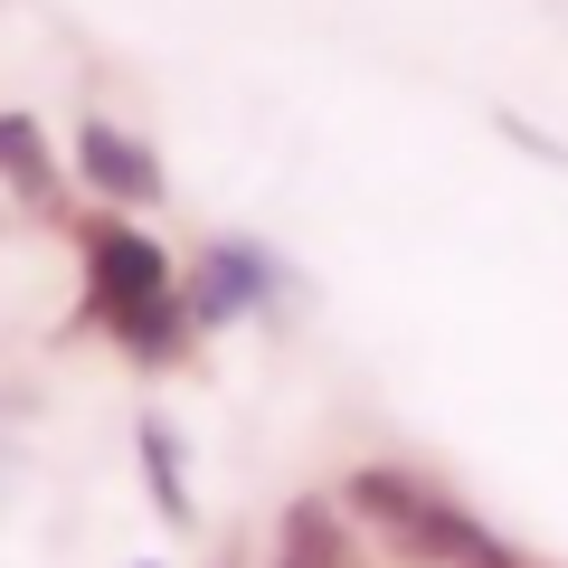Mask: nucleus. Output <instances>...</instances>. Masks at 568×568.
Instances as JSON below:
<instances>
[{
    "mask_svg": "<svg viewBox=\"0 0 568 568\" xmlns=\"http://www.w3.org/2000/svg\"><path fill=\"white\" fill-rule=\"evenodd\" d=\"M85 294H95V313L133 351L171 342V265H162V246H142L133 227H85Z\"/></svg>",
    "mask_w": 568,
    "mask_h": 568,
    "instance_id": "obj_1",
    "label": "nucleus"
},
{
    "mask_svg": "<svg viewBox=\"0 0 568 568\" xmlns=\"http://www.w3.org/2000/svg\"><path fill=\"white\" fill-rule=\"evenodd\" d=\"M351 503H361L379 530H398V549H407V559H474V568H503L484 530H474L465 511H446L436 493L417 484V474H388V465H369V474H351Z\"/></svg>",
    "mask_w": 568,
    "mask_h": 568,
    "instance_id": "obj_2",
    "label": "nucleus"
},
{
    "mask_svg": "<svg viewBox=\"0 0 568 568\" xmlns=\"http://www.w3.org/2000/svg\"><path fill=\"white\" fill-rule=\"evenodd\" d=\"M77 171L104 190V200H162V171H152V152H142L133 133H114V123H77Z\"/></svg>",
    "mask_w": 568,
    "mask_h": 568,
    "instance_id": "obj_3",
    "label": "nucleus"
},
{
    "mask_svg": "<svg viewBox=\"0 0 568 568\" xmlns=\"http://www.w3.org/2000/svg\"><path fill=\"white\" fill-rule=\"evenodd\" d=\"M284 568H342V521H332L323 503L284 511Z\"/></svg>",
    "mask_w": 568,
    "mask_h": 568,
    "instance_id": "obj_4",
    "label": "nucleus"
}]
</instances>
